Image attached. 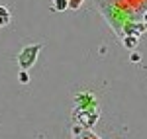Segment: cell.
I'll return each mask as SVG.
<instances>
[{"instance_id":"cell-4","label":"cell","mask_w":147,"mask_h":139,"mask_svg":"<svg viewBox=\"0 0 147 139\" xmlns=\"http://www.w3.org/2000/svg\"><path fill=\"white\" fill-rule=\"evenodd\" d=\"M80 2H82V0H71V2H69V6H71V8H79Z\"/></svg>"},{"instance_id":"cell-1","label":"cell","mask_w":147,"mask_h":139,"mask_svg":"<svg viewBox=\"0 0 147 139\" xmlns=\"http://www.w3.org/2000/svg\"><path fill=\"white\" fill-rule=\"evenodd\" d=\"M41 43H37V45H32V47H26L22 53H20V57H18V63H20V67L22 69H30L32 65L35 63V59H37V51L41 49Z\"/></svg>"},{"instance_id":"cell-5","label":"cell","mask_w":147,"mask_h":139,"mask_svg":"<svg viewBox=\"0 0 147 139\" xmlns=\"http://www.w3.org/2000/svg\"><path fill=\"white\" fill-rule=\"evenodd\" d=\"M80 139H100V137H96V135H92V133H84Z\"/></svg>"},{"instance_id":"cell-6","label":"cell","mask_w":147,"mask_h":139,"mask_svg":"<svg viewBox=\"0 0 147 139\" xmlns=\"http://www.w3.org/2000/svg\"><path fill=\"white\" fill-rule=\"evenodd\" d=\"M20 81H24V82L28 81V75H26V73H22V75H20Z\"/></svg>"},{"instance_id":"cell-2","label":"cell","mask_w":147,"mask_h":139,"mask_svg":"<svg viewBox=\"0 0 147 139\" xmlns=\"http://www.w3.org/2000/svg\"><path fill=\"white\" fill-rule=\"evenodd\" d=\"M10 22V12L6 6H0V26H6Z\"/></svg>"},{"instance_id":"cell-3","label":"cell","mask_w":147,"mask_h":139,"mask_svg":"<svg viewBox=\"0 0 147 139\" xmlns=\"http://www.w3.org/2000/svg\"><path fill=\"white\" fill-rule=\"evenodd\" d=\"M53 8L55 10H65V8H69V0H53Z\"/></svg>"}]
</instances>
